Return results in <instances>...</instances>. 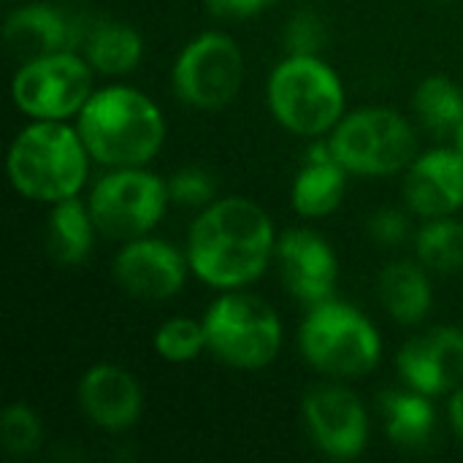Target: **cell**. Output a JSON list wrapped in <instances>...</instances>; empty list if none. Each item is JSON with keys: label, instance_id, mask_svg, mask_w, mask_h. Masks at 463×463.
<instances>
[{"label": "cell", "instance_id": "obj_11", "mask_svg": "<svg viewBox=\"0 0 463 463\" xmlns=\"http://www.w3.org/2000/svg\"><path fill=\"white\" fill-rule=\"evenodd\" d=\"M312 442L336 461L358 458L369 445V418L361 399L342 385H323L304 399Z\"/></svg>", "mask_w": 463, "mask_h": 463}, {"label": "cell", "instance_id": "obj_10", "mask_svg": "<svg viewBox=\"0 0 463 463\" xmlns=\"http://www.w3.org/2000/svg\"><path fill=\"white\" fill-rule=\"evenodd\" d=\"M171 81L187 106L203 111L222 109L244 84V54L231 35L203 33L179 52Z\"/></svg>", "mask_w": 463, "mask_h": 463}, {"label": "cell", "instance_id": "obj_23", "mask_svg": "<svg viewBox=\"0 0 463 463\" xmlns=\"http://www.w3.org/2000/svg\"><path fill=\"white\" fill-rule=\"evenodd\" d=\"M412 106L420 122L437 136L456 133L463 122V90L442 73H434L418 84Z\"/></svg>", "mask_w": 463, "mask_h": 463}, {"label": "cell", "instance_id": "obj_29", "mask_svg": "<svg viewBox=\"0 0 463 463\" xmlns=\"http://www.w3.org/2000/svg\"><path fill=\"white\" fill-rule=\"evenodd\" d=\"M369 233L380 244L396 247V244H402L410 236V225H407V217L402 212H396V209H380L369 220Z\"/></svg>", "mask_w": 463, "mask_h": 463}, {"label": "cell", "instance_id": "obj_27", "mask_svg": "<svg viewBox=\"0 0 463 463\" xmlns=\"http://www.w3.org/2000/svg\"><path fill=\"white\" fill-rule=\"evenodd\" d=\"M168 193L179 206L203 209L217 201V182L203 168H182L168 179Z\"/></svg>", "mask_w": 463, "mask_h": 463}, {"label": "cell", "instance_id": "obj_3", "mask_svg": "<svg viewBox=\"0 0 463 463\" xmlns=\"http://www.w3.org/2000/svg\"><path fill=\"white\" fill-rule=\"evenodd\" d=\"M87 146L76 128L60 119H35L8 146L11 187L41 203H57L81 193L87 182Z\"/></svg>", "mask_w": 463, "mask_h": 463}, {"label": "cell", "instance_id": "obj_20", "mask_svg": "<svg viewBox=\"0 0 463 463\" xmlns=\"http://www.w3.org/2000/svg\"><path fill=\"white\" fill-rule=\"evenodd\" d=\"M380 301L391 312V317L404 326L426 320L434 301L426 269L410 260H396L385 266L380 274Z\"/></svg>", "mask_w": 463, "mask_h": 463}, {"label": "cell", "instance_id": "obj_9", "mask_svg": "<svg viewBox=\"0 0 463 463\" xmlns=\"http://www.w3.org/2000/svg\"><path fill=\"white\" fill-rule=\"evenodd\" d=\"M92 98V65L76 52H57L22 62L11 79L14 106L33 119L79 117Z\"/></svg>", "mask_w": 463, "mask_h": 463}, {"label": "cell", "instance_id": "obj_4", "mask_svg": "<svg viewBox=\"0 0 463 463\" xmlns=\"http://www.w3.org/2000/svg\"><path fill=\"white\" fill-rule=\"evenodd\" d=\"M269 109L296 136H323L345 117V87L320 54H288L269 76Z\"/></svg>", "mask_w": 463, "mask_h": 463}, {"label": "cell", "instance_id": "obj_22", "mask_svg": "<svg viewBox=\"0 0 463 463\" xmlns=\"http://www.w3.org/2000/svg\"><path fill=\"white\" fill-rule=\"evenodd\" d=\"M95 220L90 214V206L79 201V195L57 201L49 212V228H46V247L49 255L60 266H79L87 260L95 239Z\"/></svg>", "mask_w": 463, "mask_h": 463}, {"label": "cell", "instance_id": "obj_32", "mask_svg": "<svg viewBox=\"0 0 463 463\" xmlns=\"http://www.w3.org/2000/svg\"><path fill=\"white\" fill-rule=\"evenodd\" d=\"M453 136H456V149H458V152H463V122L458 125V130H456Z\"/></svg>", "mask_w": 463, "mask_h": 463}, {"label": "cell", "instance_id": "obj_14", "mask_svg": "<svg viewBox=\"0 0 463 463\" xmlns=\"http://www.w3.org/2000/svg\"><path fill=\"white\" fill-rule=\"evenodd\" d=\"M399 374L407 388L442 396L463 385V331L453 326H439L423 336L410 339L396 358Z\"/></svg>", "mask_w": 463, "mask_h": 463}, {"label": "cell", "instance_id": "obj_24", "mask_svg": "<svg viewBox=\"0 0 463 463\" xmlns=\"http://www.w3.org/2000/svg\"><path fill=\"white\" fill-rule=\"evenodd\" d=\"M415 250L420 266L437 274H456L463 271V222L450 217L429 220L415 239Z\"/></svg>", "mask_w": 463, "mask_h": 463}, {"label": "cell", "instance_id": "obj_1", "mask_svg": "<svg viewBox=\"0 0 463 463\" xmlns=\"http://www.w3.org/2000/svg\"><path fill=\"white\" fill-rule=\"evenodd\" d=\"M274 252L271 217L255 201L239 195L203 206L187 236L190 271L220 290H239L260 279Z\"/></svg>", "mask_w": 463, "mask_h": 463}, {"label": "cell", "instance_id": "obj_15", "mask_svg": "<svg viewBox=\"0 0 463 463\" xmlns=\"http://www.w3.org/2000/svg\"><path fill=\"white\" fill-rule=\"evenodd\" d=\"M288 290L315 307L334 296L339 279V260L331 244L312 231H288L274 252Z\"/></svg>", "mask_w": 463, "mask_h": 463}, {"label": "cell", "instance_id": "obj_18", "mask_svg": "<svg viewBox=\"0 0 463 463\" xmlns=\"http://www.w3.org/2000/svg\"><path fill=\"white\" fill-rule=\"evenodd\" d=\"M347 193V168L334 157L328 144H312L304 168L296 174L290 201L301 217L317 220L339 209Z\"/></svg>", "mask_w": 463, "mask_h": 463}, {"label": "cell", "instance_id": "obj_33", "mask_svg": "<svg viewBox=\"0 0 463 463\" xmlns=\"http://www.w3.org/2000/svg\"><path fill=\"white\" fill-rule=\"evenodd\" d=\"M71 3H73V0H71Z\"/></svg>", "mask_w": 463, "mask_h": 463}, {"label": "cell", "instance_id": "obj_28", "mask_svg": "<svg viewBox=\"0 0 463 463\" xmlns=\"http://www.w3.org/2000/svg\"><path fill=\"white\" fill-rule=\"evenodd\" d=\"M328 43V27L315 11H298L285 30L288 54H320Z\"/></svg>", "mask_w": 463, "mask_h": 463}, {"label": "cell", "instance_id": "obj_2", "mask_svg": "<svg viewBox=\"0 0 463 463\" xmlns=\"http://www.w3.org/2000/svg\"><path fill=\"white\" fill-rule=\"evenodd\" d=\"M76 130L92 160L109 168L146 165L163 146L165 119L141 90L114 84L92 92L79 111Z\"/></svg>", "mask_w": 463, "mask_h": 463}, {"label": "cell", "instance_id": "obj_19", "mask_svg": "<svg viewBox=\"0 0 463 463\" xmlns=\"http://www.w3.org/2000/svg\"><path fill=\"white\" fill-rule=\"evenodd\" d=\"M84 57L98 73L125 76L144 57V41L136 27L117 19H95L90 22L84 38Z\"/></svg>", "mask_w": 463, "mask_h": 463}, {"label": "cell", "instance_id": "obj_31", "mask_svg": "<svg viewBox=\"0 0 463 463\" xmlns=\"http://www.w3.org/2000/svg\"><path fill=\"white\" fill-rule=\"evenodd\" d=\"M450 423H453V431L458 434V439L463 442V385L453 391V399H450Z\"/></svg>", "mask_w": 463, "mask_h": 463}, {"label": "cell", "instance_id": "obj_8", "mask_svg": "<svg viewBox=\"0 0 463 463\" xmlns=\"http://www.w3.org/2000/svg\"><path fill=\"white\" fill-rule=\"evenodd\" d=\"M168 201V182L144 165H133L106 174L92 187L87 206L98 233L117 241H133L163 220Z\"/></svg>", "mask_w": 463, "mask_h": 463}, {"label": "cell", "instance_id": "obj_13", "mask_svg": "<svg viewBox=\"0 0 463 463\" xmlns=\"http://www.w3.org/2000/svg\"><path fill=\"white\" fill-rule=\"evenodd\" d=\"M190 260L168 241L160 239H133L114 258V277L136 298L165 301L184 288Z\"/></svg>", "mask_w": 463, "mask_h": 463}, {"label": "cell", "instance_id": "obj_12", "mask_svg": "<svg viewBox=\"0 0 463 463\" xmlns=\"http://www.w3.org/2000/svg\"><path fill=\"white\" fill-rule=\"evenodd\" d=\"M90 22L81 16L49 5V3H30L5 16L3 41L11 57L19 62L41 60L57 52H76L84 46Z\"/></svg>", "mask_w": 463, "mask_h": 463}, {"label": "cell", "instance_id": "obj_16", "mask_svg": "<svg viewBox=\"0 0 463 463\" xmlns=\"http://www.w3.org/2000/svg\"><path fill=\"white\" fill-rule=\"evenodd\" d=\"M404 201L426 220L456 214L463 206V152L442 146L415 157L407 168Z\"/></svg>", "mask_w": 463, "mask_h": 463}, {"label": "cell", "instance_id": "obj_25", "mask_svg": "<svg viewBox=\"0 0 463 463\" xmlns=\"http://www.w3.org/2000/svg\"><path fill=\"white\" fill-rule=\"evenodd\" d=\"M209 347L203 320L193 317H171L155 334V350L168 364H190Z\"/></svg>", "mask_w": 463, "mask_h": 463}, {"label": "cell", "instance_id": "obj_6", "mask_svg": "<svg viewBox=\"0 0 463 463\" xmlns=\"http://www.w3.org/2000/svg\"><path fill=\"white\" fill-rule=\"evenodd\" d=\"M328 146L347 174L388 176L410 168L418 152V138L399 111L369 106L342 117L331 130Z\"/></svg>", "mask_w": 463, "mask_h": 463}, {"label": "cell", "instance_id": "obj_30", "mask_svg": "<svg viewBox=\"0 0 463 463\" xmlns=\"http://www.w3.org/2000/svg\"><path fill=\"white\" fill-rule=\"evenodd\" d=\"M277 0H206L209 11L222 19H247L266 11Z\"/></svg>", "mask_w": 463, "mask_h": 463}, {"label": "cell", "instance_id": "obj_7", "mask_svg": "<svg viewBox=\"0 0 463 463\" xmlns=\"http://www.w3.org/2000/svg\"><path fill=\"white\" fill-rule=\"evenodd\" d=\"M209 350L228 366L263 369L282 347V320L271 304L252 293H222L203 317Z\"/></svg>", "mask_w": 463, "mask_h": 463}, {"label": "cell", "instance_id": "obj_26", "mask_svg": "<svg viewBox=\"0 0 463 463\" xmlns=\"http://www.w3.org/2000/svg\"><path fill=\"white\" fill-rule=\"evenodd\" d=\"M41 418L22 402H14L0 415V442L11 456H30L41 448Z\"/></svg>", "mask_w": 463, "mask_h": 463}, {"label": "cell", "instance_id": "obj_17", "mask_svg": "<svg viewBox=\"0 0 463 463\" xmlns=\"http://www.w3.org/2000/svg\"><path fill=\"white\" fill-rule=\"evenodd\" d=\"M79 407L103 431L130 429L144 410V393L130 372L114 364H98L79 380Z\"/></svg>", "mask_w": 463, "mask_h": 463}, {"label": "cell", "instance_id": "obj_5", "mask_svg": "<svg viewBox=\"0 0 463 463\" xmlns=\"http://www.w3.org/2000/svg\"><path fill=\"white\" fill-rule=\"evenodd\" d=\"M301 353L323 374L355 380L369 374L383 355L377 328L355 307L342 301L315 304L301 323Z\"/></svg>", "mask_w": 463, "mask_h": 463}, {"label": "cell", "instance_id": "obj_21", "mask_svg": "<svg viewBox=\"0 0 463 463\" xmlns=\"http://www.w3.org/2000/svg\"><path fill=\"white\" fill-rule=\"evenodd\" d=\"M383 415H385V431L393 445L404 450L426 448L437 429V412L431 404V396L418 391H391L383 393Z\"/></svg>", "mask_w": 463, "mask_h": 463}]
</instances>
